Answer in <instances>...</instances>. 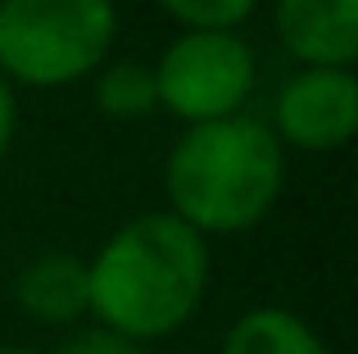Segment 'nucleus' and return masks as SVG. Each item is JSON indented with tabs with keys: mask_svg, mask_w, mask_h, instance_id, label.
Here are the masks:
<instances>
[{
	"mask_svg": "<svg viewBox=\"0 0 358 354\" xmlns=\"http://www.w3.org/2000/svg\"><path fill=\"white\" fill-rule=\"evenodd\" d=\"M14 127H18V100H14V87L0 78V160L14 146Z\"/></svg>",
	"mask_w": 358,
	"mask_h": 354,
	"instance_id": "12",
	"label": "nucleus"
},
{
	"mask_svg": "<svg viewBox=\"0 0 358 354\" xmlns=\"http://www.w3.org/2000/svg\"><path fill=\"white\" fill-rule=\"evenodd\" d=\"M286 186V150L259 118L195 123L173 141L164 164L168 213L209 236H236L263 222Z\"/></svg>",
	"mask_w": 358,
	"mask_h": 354,
	"instance_id": "2",
	"label": "nucleus"
},
{
	"mask_svg": "<svg viewBox=\"0 0 358 354\" xmlns=\"http://www.w3.org/2000/svg\"><path fill=\"white\" fill-rule=\"evenodd\" d=\"M118 36L114 0H0V78L36 91L82 82Z\"/></svg>",
	"mask_w": 358,
	"mask_h": 354,
	"instance_id": "3",
	"label": "nucleus"
},
{
	"mask_svg": "<svg viewBox=\"0 0 358 354\" xmlns=\"http://www.w3.org/2000/svg\"><path fill=\"white\" fill-rule=\"evenodd\" d=\"M59 354H145V350L109 327H91V332H78L73 341H64Z\"/></svg>",
	"mask_w": 358,
	"mask_h": 354,
	"instance_id": "11",
	"label": "nucleus"
},
{
	"mask_svg": "<svg viewBox=\"0 0 358 354\" xmlns=\"http://www.w3.org/2000/svg\"><path fill=\"white\" fill-rule=\"evenodd\" d=\"M186 32H236L259 0H155Z\"/></svg>",
	"mask_w": 358,
	"mask_h": 354,
	"instance_id": "10",
	"label": "nucleus"
},
{
	"mask_svg": "<svg viewBox=\"0 0 358 354\" xmlns=\"http://www.w3.org/2000/svg\"><path fill=\"white\" fill-rule=\"evenodd\" d=\"M272 27L304 69H354L358 59V0H277Z\"/></svg>",
	"mask_w": 358,
	"mask_h": 354,
	"instance_id": "6",
	"label": "nucleus"
},
{
	"mask_svg": "<svg viewBox=\"0 0 358 354\" xmlns=\"http://www.w3.org/2000/svg\"><path fill=\"white\" fill-rule=\"evenodd\" d=\"M254 50L236 32H182L155 64L159 109L186 127L236 118L254 91Z\"/></svg>",
	"mask_w": 358,
	"mask_h": 354,
	"instance_id": "4",
	"label": "nucleus"
},
{
	"mask_svg": "<svg viewBox=\"0 0 358 354\" xmlns=\"http://www.w3.org/2000/svg\"><path fill=\"white\" fill-rule=\"evenodd\" d=\"M222 354H327V346L299 313L263 304L231 323V332L222 337Z\"/></svg>",
	"mask_w": 358,
	"mask_h": 354,
	"instance_id": "8",
	"label": "nucleus"
},
{
	"mask_svg": "<svg viewBox=\"0 0 358 354\" xmlns=\"http://www.w3.org/2000/svg\"><path fill=\"white\" fill-rule=\"evenodd\" d=\"M0 354H36V350H27V346H0Z\"/></svg>",
	"mask_w": 358,
	"mask_h": 354,
	"instance_id": "13",
	"label": "nucleus"
},
{
	"mask_svg": "<svg viewBox=\"0 0 358 354\" xmlns=\"http://www.w3.org/2000/svg\"><path fill=\"white\" fill-rule=\"evenodd\" d=\"M91 100L105 118H118V123H136V118L155 114L159 109L155 64H141V59L100 64L91 73Z\"/></svg>",
	"mask_w": 358,
	"mask_h": 354,
	"instance_id": "9",
	"label": "nucleus"
},
{
	"mask_svg": "<svg viewBox=\"0 0 358 354\" xmlns=\"http://www.w3.org/2000/svg\"><path fill=\"white\" fill-rule=\"evenodd\" d=\"M358 127V82L354 69H299L277 91L272 136L295 150H341Z\"/></svg>",
	"mask_w": 358,
	"mask_h": 354,
	"instance_id": "5",
	"label": "nucleus"
},
{
	"mask_svg": "<svg viewBox=\"0 0 358 354\" xmlns=\"http://www.w3.org/2000/svg\"><path fill=\"white\" fill-rule=\"evenodd\" d=\"M14 300L36 323H73L91 313V286H87V259L78 255H41L18 273Z\"/></svg>",
	"mask_w": 358,
	"mask_h": 354,
	"instance_id": "7",
	"label": "nucleus"
},
{
	"mask_svg": "<svg viewBox=\"0 0 358 354\" xmlns=\"http://www.w3.org/2000/svg\"><path fill=\"white\" fill-rule=\"evenodd\" d=\"M91 313L127 341H159L195 318L209 291V241L177 213L122 222L87 264Z\"/></svg>",
	"mask_w": 358,
	"mask_h": 354,
	"instance_id": "1",
	"label": "nucleus"
}]
</instances>
